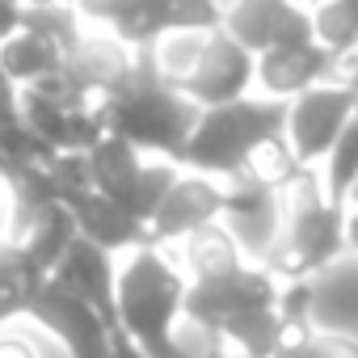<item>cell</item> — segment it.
<instances>
[{"label": "cell", "instance_id": "obj_1", "mask_svg": "<svg viewBox=\"0 0 358 358\" xmlns=\"http://www.w3.org/2000/svg\"><path fill=\"white\" fill-rule=\"evenodd\" d=\"M186 299V274L177 262H169L160 249L143 245L122 253L118 278H114V324L118 337H127L143 358H199L211 341L203 333V345H190L177 329Z\"/></svg>", "mask_w": 358, "mask_h": 358}, {"label": "cell", "instance_id": "obj_2", "mask_svg": "<svg viewBox=\"0 0 358 358\" xmlns=\"http://www.w3.org/2000/svg\"><path fill=\"white\" fill-rule=\"evenodd\" d=\"M199 106L173 89L169 80L156 76L148 51H135V68L131 76L97 101V118L106 127V135L131 143L135 152H152L156 160H177L182 143L190 139L194 122H199Z\"/></svg>", "mask_w": 358, "mask_h": 358}, {"label": "cell", "instance_id": "obj_3", "mask_svg": "<svg viewBox=\"0 0 358 358\" xmlns=\"http://www.w3.org/2000/svg\"><path fill=\"white\" fill-rule=\"evenodd\" d=\"M345 211L350 207L324 203L316 173L303 169L282 190V232L262 270H270L278 282H312L337 266L345 253Z\"/></svg>", "mask_w": 358, "mask_h": 358}, {"label": "cell", "instance_id": "obj_4", "mask_svg": "<svg viewBox=\"0 0 358 358\" xmlns=\"http://www.w3.org/2000/svg\"><path fill=\"white\" fill-rule=\"evenodd\" d=\"M282 118H287L282 101L253 97V93L241 101H228V106H211L199 114L190 139L182 143L173 164L186 173L215 177V182H232L266 139L282 135Z\"/></svg>", "mask_w": 358, "mask_h": 358}, {"label": "cell", "instance_id": "obj_5", "mask_svg": "<svg viewBox=\"0 0 358 358\" xmlns=\"http://www.w3.org/2000/svg\"><path fill=\"white\" fill-rule=\"evenodd\" d=\"M278 278L262 266H241L224 278L211 282H186V299H182V320L199 333H207L215 341V333L257 308H274L278 303Z\"/></svg>", "mask_w": 358, "mask_h": 358}, {"label": "cell", "instance_id": "obj_6", "mask_svg": "<svg viewBox=\"0 0 358 358\" xmlns=\"http://www.w3.org/2000/svg\"><path fill=\"white\" fill-rule=\"evenodd\" d=\"M358 114V93L341 80L316 85L308 93H299L295 101H287V118H282V139L291 148V156L312 169L324 160V152L337 143V135L354 122Z\"/></svg>", "mask_w": 358, "mask_h": 358}, {"label": "cell", "instance_id": "obj_7", "mask_svg": "<svg viewBox=\"0 0 358 358\" xmlns=\"http://www.w3.org/2000/svg\"><path fill=\"white\" fill-rule=\"evenodd\" d=\"M26 316L38 320V324L64 345L68 358H110L114 337H118V333H110V324H106L85 299H76V295H72L68 287H59L55 278H47V282L38 287V295L30 299Z\"/></svg>", "mask_w": 358, "mask_h": 358}, {"label": "cell", "instance_id": "obj_8", "mask_svg": "<svg viewBox=\"0 0 358 358\" xmlns=\"http://www.w3.org/2000/svg\"><path fill=\"white\" fill-rule=\"evenodd\" d=\"M220 30L232 43H241L249 55L316 43L312 38V9L295 5V0H236L224 13Z\"/></svg>", "mask_w": 358, "mask_h": 358}, {"label": "cell", "instance_id": "obj_9", "mask_svg": "<svg viewBox=\"0 0 358 358\" xmlns=\"http://www.w3.org/2000/svg\"><path fill=\"white\" fill-rule=\"evenodd\" d=\"M220 224L228 228V236L236 241V249L249 266H266V257L282 232V194L249 182V177H232V182H224Z\"/></svg>", "mask_w": 358, "mask_h": 358}, {"label": "cell", "instance_id": "obj_10", "mask_svg": "<svg viewBox=\"0 0 358 358\" xmlns=\"http://www.w3.org/2000/svg\"><path fill=\"white\" fill-rule=\"evenodd\" d=\"M224 215V182L203 173H177V182L169 186V194L160 199L156 215L148 220V245L164 249V245H182L190 232L220 224Z\"/></svg>", "mask_w": 358, "mask_h": 358}, {"label": "cell", "instance_id": "obj_11", "mask_svg": "<svg viewBox=\"0 0 358 358\" xmlns=\"http://www.w3.org/2000/svg\"><path fill=\"white\" fill-rule=\"evenodd\" d=\"M182 93L199 110H211V106H228V101L249 97L253 93V55L241 43H232L224 30L207 34L194 72L182 80Z\"/></svg>", "mask_w": 358, "mask_h": 358}, {"label": "cell", "instance_id": "obj_12", "mask_svg": "<svg viewBox=\"0 0 358 358\" xmlns=\"http://www.w3.org/2000/svg\"><path fill=\"white\" fill-rule=\"evenodd\" d=\"M341 72V59L329 55L320 43H303V47H282V51H266V55H253V85H257V97H270V101H295L299 93L316 89V85H329L337 80Z\"/></svg>", "mask_w": 358, "mask_h": 358}, {"label": "cell", "instance_id": "obj_13", "mask_svg": "<svg viewBox=\"0 0 358 358\" xmlns=\"http://www.w3.org/2000/svg\"><path fill=\"white\" fill-rule=\"evenodd\" d=\"M64 211L72 215L76 236L89 241V245H97V249L110 253V257H122V253L148 245V228H143L135 215H127L118 203L101 199L97 190L68 194V199H64Z\"/></svg>", "mask_w": 358, "mask_h": 358}, {"label": "cell", "instance_id": "obj_14", "mask_svg": "<svg viewBox=\"0 0 358 358\" xmlns=\"http://www.w3.org/2000/svg\"><path fill=\"white\" fill-rule=\"evenodd\" d=\"M51 278L59 282V287H68L76 299H85L106 324H110V333H118V324H114V278H118V257H110V253H101L97 245H89V241H72L68 245V253L59 257V266L51 270Z\"/></svg>", "mask_w": 358, "mask_h": 358}, {"label": "cell", "instance_id": "obj_15", "mask_svg": "<svg viewBox=\"0 0 358 358\" xmlns=\"http://www.w3.org/2000/svg\"><path fill=\"white\" fill-rule=\"evenodd\" d=\"M64 68L76 76V85H80L93 101H101V97H110V93L131 76V68H135V51L122 47L110 30H85L80 43L68 51Z\"/></svg>", "mask_w": 358, "mask_h": 358}, {"label": "cell", "instance_id": "obj_16", "mask_svg": "<svg viewBox=\"0 0 358 358\" xmlns=\"http://www.w3.org/2000/svg\"><path fill=\"white\" fill-rule=\"evenodd\" d=\"M143 152H135L131 143H122V139H114V135H101L89 152H85V164H89V186L101 194V199H110V203H118L122 211H127V203H131V194H135V182H139V173H143ZM131 215V211H127Z\"/></svg>", "mask_w": 358, "mask_h": 358}, {"label": "cell", "instance_id": "obj_17", "mask_svg": "<svg viewBox=\"0 0 358 358\" xmlns=\"http://www.w3.org/2000/svg\"><path fill=\"white\" fill-rule=\"evenodd\" d=\"M177 266H182L186 282H211V278H224V274H232L249 262L241 257V249H236V241L228 236L224 224H207V228H199L182 241V262Z\"/></svg>", "mask_w": 358, "mask_h": 358}, {"label": "cell", "instance_id": "obj_18", "mask_svg": "<svg viewBox=\"0 0 358 358\" xmlns=\"http://www.w3.org/2000/svg\"><path fill=\"white\" fill-rule=\"evenodd\" d=\"M43 282H47V274L26 257L22 245L0 241V329H9V320L26 316V308Z\"/></svg>", "mask_w": 358, "mask_h": 358}, {"label": "cell", "instance_id": "obj_19", "mask_svg": "<svg viewBox=\"0 0 358 358\" xmlns=\"http://www.w3.org/2000/svg\"><path fill=\"white\" fill-rule=\"evenodd\" d=\"M59 68H64V51H55L51 43L34 38L26 30H17L9 43H0V72H5V80L13 89H30Z\"/></svg>", "mask_w": 358, "mask_h": 358}, {"label": "cell", "instance_id": "obj_20", "mask_svg": "<svg viewBox=\"0 0 358 358\" xmlns=\"http://www.w3.org/2000/svg\"><path fill=\"white\" fill-rule=\"evenodd\" d=\"M76 241V228H72V215L64 211V203H55V207H47L30 228H26V236L17 241L22 249H26V257L51 278V270L59 266V257L68 253V245Z\"/></svg>", "mask_w": 358, "mask_h": 358}, {"label": "cell", "instance_id": "obj_21", "mask_svg": "<svg viewBox=\"0 0 358 358\" xmlns=\"http://www.w3.org/2000/svg\"><path fill=\"white\" fill-rule=\"evenodd\" d=\"M316 182H320L324 203H333V207H345L350 203V190L358 186V122H350L337 135V143L324 152Z\"/></svg>", "mask_w": 358, "mask_h": 358}, {"label": "cell", "instance_id": "obj_22", "mask_svg": "<svg viewBox=\"0 0 358 358\" xmlns=\"http://www.w3.org/2000/svg\"><path fill=\"white\" fill-rule=\"evenodd\" d=\"M312 38L337 59L358 55V0H320L312 9Z\"/></svg>", "mask_w": 358, "mask_h": 358}, {"label": "cell", "instance_id": "obj_23", "mask_svg": "<svg viewBox=\"0 0 358 358\" xmlns=\"http://www.w3.org/2000/svg\"><path fill=\"white\" fill-rule=\"evenodd\" d=\"M274 358H358V341L354 337H341V333H316V329H303V333H291Z\"/></svg>", "mask_w": 358, "mask_h": 358}, {"label": "cell", "instance_id": "obj_24", "mask_svg": "<svg viewBox=\"0 0 358 358\" xmlns=\"http://www.w3.org/2000/svg\"><path fill=\"white\" fill-rule=\"evenodd\" d=\"M169 9V30H186V34H211L224 26V13L215 0H164Z\"/></svg>", "mask_w": 358, "mask_h": 358}, {"label": "cell", "instance_id": "obj_25", "mask_svg": "<svg viewBox=\"0 0 358 358\" xmlns=\"http://www.w3.org/2000/svg\"><path fill=\"white\" fill-rule=\"evenodd\" d=\"M0 358H43V354L34 350V341H26V337H17V333H5V329H0Z\"/></svg>", "mask_w": 358, "mask_h": 358}, {"label": "cell", "instance_id": "obj_26", "mask_svg": "<svg viewBox=\"0 0 358 358\" xmlns=\"http://www.w3.org/2000/svg\"><path fill=\"white\" fill-rule=\"evenodd\" d=\"M22 30V5L17 0H0V43H9Z\"/></svg>", "mask_w": 358, "mask_h": 358}, {"label": "cell", "instance_id": "obj_27", "mask_svg": "<svg viewBox=\"0 0 358 358\" xmlns=\"http://www.w3.org/2000/svg\"><path fill=\"white\" fill-rule=\"evenodd\" d=\"M345 249H350V253H358V207H350V211H345Z\"/></svg>", "mask_w": 358, "mask_h": 358}, {"label": "cell", "instance_id": "obj_28", "mask_svg": "<svg viewBox=\"0 0 358 358\" xmlns=\"http://www.w3.org/2000/svg\"><path fill=\"white\" fill-rule=\"evenodd\" d=\"M199 358H249V354H236V350H228V345H220V341H207Z\"/></svg>", "mask_w": 358, "mask_h": 358}, {"label": "cell", "instance_id": "obj_29", "mask_svg": "<svg viewBox=\"0 0 358 358\" xmlns=\"http://www.w3.org/2000/svg\"><path fill=\"white\" fill-rule=\"evenodd\" d=\"M22 9H55V5H68V0H17Z\"/></svg>", "mask_w": 358, "mask_h": 358}, {"label": "cell", "instance_id": "obj_30", "mask_svg": "<svg viewBox=\"0 0 358 358\" xmlns=\"http://www.w3.org/2000/svg\"><path fill=\"white\" fill-rule=\"evenodd\" d=\"M295 5H303V9H316V5H320V0H295Z\"/></svg>", "mask_w": 358, "mask_h": 358}, {"label": "cell", "instance_id": "obj_31", "mask_svg": "<svg viewBox=\"0 0 358 358\" xmlns=\"http://www.w3.org/2000/svg\"><path fill=\"white\" fill-rule=\"evenodd\" d=\"M345 207H358V186L350 190V203H345Z\"/></svg>", "mask_w": 358, "mask_h": 358}, {"label": "cell", "instance_id": "obj_32", "mask_svg": "<svg viewBox=\"0 0 358 358\" xmlns=\"http://www.w3.org/2000/svg\"><path fill=\"white\" fill-rule=\"evenodd\" d=\"M0 85H9V80H5V72H0Z\"/></svg>", "mask_w": 358, "mask_h": 358}, {"label": "cell", "instance_id": "obj_33", "mask_svg": "<svg viewBox=\"0 0 358 358\" xmlns=\"http://www.w3.org/2000/svg\"><path fill=\"white\" fill-rule=\"evenodd\" d=\"M354 122H358V114H354Z\"/></svg>", "mask_w": 358, "mask_h": 358}]
</instances>
